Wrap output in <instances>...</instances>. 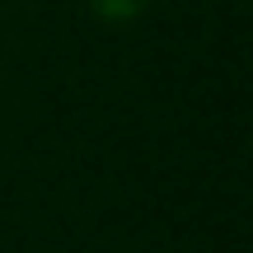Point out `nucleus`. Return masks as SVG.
<instances>
[{
  "mask_svg": "<svg viewBox=\"0 0 253 253\" xmlns=\"http://www.w3.org/2000/svg\"><path fill=\"white\" fill-rule=\"evenodd\" d=\"M145 5L150 0H89V9L99 19H136V14H145Z\"/></svg>",
  "mask_w": 253,
  "mask_h": 253,
  "instance_id": "f257e3e1",
  "label": "nucleus"
}]
</instances>
